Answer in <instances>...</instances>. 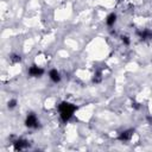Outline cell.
<instances>
[{
    "label": "cell",
    "mask_w": 152,
    "mask_h": 152,
    "mask_svg": "<svg viewBox=\"0 0 152 152\" xmlns=\"http://www.w3.org/2000/svg\"><path fill=\"white\" fill-rule=\"evenodd\" d=\"M58 113H59V118L62 120V122L66 124L68 121H70V119L74 116V114L76 113L77 110V106L71 103V102H68V101H62L58 106Z\"/></svg>",
    "instance_id": "1"
},
{
    "label": "cell",
    "mask_w": 152,
    "mask_h": 152,
    "mask_svg": "<svg viewBox=\"0 0 152 152\" xmlns=\"http://www.w3.org/2000/svg\"><path fill=\"white\" fill-rule=\"evenodd\" d=\"M25 126L27 128H37L39 126V120L34 113H28L25 119Z\"/></svg>",
    "instance_id": "2"
},
{
    "label": "cell",
    "mask_w": 152,
    "mask_h": 152,
    "mask_svg": "<svg viewBox=\"0 0 152 152\" xmlns=\"http://www.w3.org/2000/svg\"><path fill=\"white\" fill-rule=\"evenodd\" d=\"M44 72H45V70L42 66H38L36 64L31 65L27 70V74H28L30 77H42L44 75Z\"/></svg>",
    "instance_id": "3"
},
{
    "label": "cell",
    "mask_w": 152,
    "mask_h": 152,
    "mask_svg": "<svg viewBox=\"0 0 152 152\" xmlns=\"http://www.w3.org/2000/svg\"><path fill=\"white\" fill-rule=\"evenodd\" d=\"M133 134H134V129H132V128L125 129V131H122L121 133H119L118 140H120V141H129V140L132 139Z\"/></svg>",
    "instance_id": "4"
},
{
    "label": "cell",
    "mask_w": 152,
    "mask_h": 152,
    "mask_svg": "<svg viewBox=\"0 0 152 152\" xmlns=\"http://www.w3.org/2000/svg\"><path fill=\"white\" fill-rule=\"evenodd\" d=\"M28 146H30V144H28V141L25 140V139H18V140H15V141L13 142V148H14L15 151H23V150L27 148Z\"/></svg>",
    "instance_id": "5"
},
{
    "label": "cell",
    "mask_w": 152,
    "mask_h": 152,
    "mask_svg": "<svg viewBox=\"0 0 152 152\" xmlns=\"http://www.w3.org/2000/svg\"><path fill=\"white\" fill-rule=\"evenodd\" d=\"M49 78H50L53 83H59L61 80H62L61 74H59V71H58L57 69H51V70L49 71Z\"/></svg>",
    "instance_id": "6"
},
{
    "label": "cell",
    "mask_w": 152,
    "mask_h": 152,
    "mask_svg": "<svg viewBox=\"0 0 152 152\" xmlns=\"http://www.w3.org/2000/svg\"><path fill=\"white\" fill-rule=\"evenodd\" d=\"M116 18H118L116 13H114V12L109 13V14L107 15V18H106V24H107L108 26H113V25L115 24V21H116Z\"/></svg>",
    "instance_id": "7"
},
{
    "label": "cell",
    "mask_w": 152,
    "mask_h": 152,
    "mask_svg": "<svg viewBox=\"0 0 152 152\" xmlns=\"http://www.w3.org/2000/svg\"><path fill=\"white\" fill-rule=\"evenodd\" d=\"M139 36H140V38H141L142 40H145V39H150V38H152V31H151V30L141 31V32H139Z\"/></svg>",
    "instance_id": "8"
},
{
    "label": "cell",
    "mask_w": 152,
    "mask_h": 152,
    "mask_svg": "<svg viewBox=\"0 0 152 152\" xmlns=\"http://www.w3.org/2000/svg\"><path fill=\"white\" fill-rule=\"evenodd\" d=\"M17 100L15 99H11L8 102H7V108L8 109H13V108H15V106H17Z\"/></svg>",
    "instance_id": "9"
},
{
    "label": "cell",
    "mask_w": 152,
    "mask_h": 152,
    "mask_svg": "<svg viewBox=\"0 0 152 152\" xmlns=\"http://www.w3.org/2000/svg\"><path fill=\"white\" fill-rule=\"evenodd\" d=\"M101 71H97L95 75H94V78H93V82H95V83H99V82H101V80H102V77H101Z\"/></svg>",
    "instance_id": "10"
},
{
    "label": "cell",
    "mask_w": 152,
    "mask_h": 152,
    "mask_svg": "<svg viewBox=\"0 0 152 152\" xmlns=\"http://www.w3.org/2000/svg\"><path fill=\"white\" fill-rule=\"evenodd\" d=\"M20 59H21V57L19 55H12L11 56V61L13 63H18V62H20Z\"/></svg>",
    "instance_id": "11"
},
{
    "label": "cell",
    "mask_w": 152,
    "mask_h": 152,
    "mask_svg": "<svg viewBox=\"0 0 152 152\" xmlns=\"http://www.w3.org/2000/svg\"><path fill=\"white\" fill-rule=\"evenodd\" d=\"M122 43H124V44H126V45H129L131 40H129V38H128L127 36H124V37H122Z\"/></svg>",
    "instance_id": "12"
}]
</instances>
